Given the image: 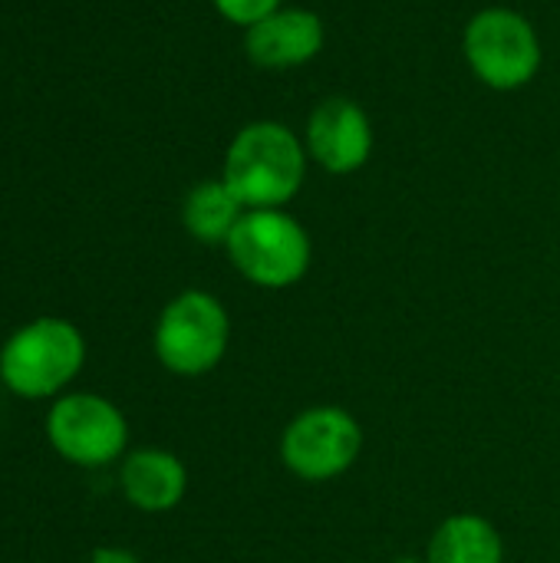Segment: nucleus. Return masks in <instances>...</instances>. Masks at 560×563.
Instances as JSON below:
<instances>
[{"label":"nucleus","mask_w":560,"mask_h":563,"mask_svg":"<svg viewBox=\"0 0 560 563\" xmlns=\"http://www.w3.org/2000/svg\"><path fill=\"white\" fill-rule=\"evenodd\" d=\"M231 346L228 307L201 287L175 294L152 330V350L162 369L182 379H198L218 369Z\"/></svg>","instance_id":"4"},{"label":"nucleus","mask_w":560,"mask_h":563,"mask_svg":"<svg viewBox=\"0 0 560 563\" xmlns=\"http://www.w3.org/2000/svg\"><path fill=\"white\" fill-rule=\"evenodd\" d=\"M119 492L142 515H168L188 495V468L168 449H132L119 462Z\"/></svg>","instance_id":"10"},{"label":"nucleus","mask_w":560,"mask_h":563,"mask_svg":"<svg viewBox=\"0 0 560 563\" xmlns=\"http://www.w3.org/2000/svg\"><path fill=\"white\" fill-rule=\"evenodd\" d=\"M426 563H505V538L479 511H459L436 525L426 541Z\"/></svg>","instance_id":"11"},{"label":"nucleus","mask_w":560,"mask_h":563,"mask_svg":"<svg viewBox=\"0 0 560 563\" xmlns=\"http://www.w3.org/2000/svg\"><path fill=\"white\" fill-rule=\"evenodd\" d=\"M244 205L234 198V191L218 178H205L198 181L185 201H182V224L185 231L198 241V244H211V247H224L231 231L238 228V221L244 218Z\"/></svg>","instance_id":"12"},{"label":"nucleus","mask_w":560,"mask_h":563,"mask_svg":"<svg viewBox=\"0 0 560 563\" xmlns=\"http://www.w3.org/2000/svg\"><path fill=\"white\" fill-rule=\"evenodd\" d=\"M43 429L50 449L76 468H109L129 452V419L99 393H63L50 402Z\"/></svg>","instance_id":"7"},{"label":"nucleus","mask_w":560,"mask_h":563,"mask_svg":"<svg viewBox=\"0 0 560 563\" xmlns=\"http://www.w3.org/2000/svg\"><path fill=\"white\" fill-rule=\"evenodd\" d=\"M462 56L482 86L495 92H518L541 73L545 46L521 10L495 3L469 16L462 30Z\"/></svg>","instance_id":"5"},{"label":"nucleus","mask_w":560,"mask_h":563,"mask_svg":"<svg viewBox=\"0 0 560 563\" xmlns=\"http://www.w3.org/2000/svg\"><path fill=\"white\" fill-rule=\"evenodd\" d=\"M89 563H139V558L125 548H96L89 554Z\"/></svg>","instance_id":"14"},{"label":"nucleus","mask_w":560,"mask_h":563,"mask_svg":"<svg viewBox=\"0 0 560 563\" xmlns=\"http://www.w3.org/2000/svg\"><path fill=\"white\" fill-rule=\"evenodd\" d=\"M363 455V426L353 412L333 402L300 409L277 439V459L287 475L304 485L343 478Z\"/></svg>","instance_id":"6"},{"label":"nucleus","mask_w":560,"mask_h":563,"mask_svg":"<svg viewBox=\"0 0 560 563\" xmlns=\"http://www.w3.org/2000/svg\"><path fill=\"white\" fill-rule=\"evenodd\" d=\"M224 254L241 280L257 290H290L314 264L310 231L287 208L244 211L231 231Z\"/></svg>","instance_id":"3"},{"label":"nucleus","mask_w":560,"mask_h":563,"mask_svg":"<svg viewBox=\"0 0 560 563\" xmlns=\"http://www.w3.org/2000/svg\"><path fill=\"white\" fill-rule=\"evenodd\" d=\"M307 148L281 119H254L234 132L221 162V181L248 211L287 208L307 181Z\"/></svg>","instance_id":"1"},{"label":"nucleus","mask_w":560,"mask_h":563,"mask_svg":"<svg viewBox=\"0 0 560 563\" xmlns=\"http://www.w3.org/2000/svg\"><path fill=\"white\" fill-rule=\"evenodd\" d=\"M327 26L310 7H277L264 20L244 30V53L257 69H300L320 56Z\"/></svg>","instance_id":"9"},{"label":"nucleus","mask_w":560,"mask_h":563,"mask_svg":"<svg viewBox=\"0 0 560 563\" xmlns=\"http://www.w3.org/2000/svg\"><path fill=\"white\" fill-rule=\"evenodd\" d=\"M86 366V336L66 317H36L0 346V386L30 402L59 399Z\"/></svg>","instance_id":"2"},{"label":"nucleus","mask_w":560,"mask_h":563,"mask_svg":"<svg viewBox=\"0 0 560 563\" xmlns=\"http://www.w3.org/2000/svg\"><path fill=\"white\" fill-rule=\"evenodd\" d=\"M373 119L347 96H330L317 102L304 125V148L310 165L327 175H356L373 158Z\"/></svg>","instance_id":"8"},{"label":"nucleus","mask_w":560,"mask_h":563,"mask_svg":"<svg viewBox=\"0 0 560 563\" xmlns=\"http://www.w3.org/2000/svg\"><path fill=\"white\" fill-rule=\"evenodd\" d=\"M211 7L218 10L221 20H228L231 26H254L257 20H264L267 13H274L277 7H284V0H211Z\"/></svg>","instance_id":"13"},{"label":"nucleus","mask_w":560,"mask_h":563,"mask_svg":"<svg viewBox=\"0 0 560 563\" xmlns=\"http://www.w3.org/2000/svg\"><path fill=\"white\" fill-rule=\"evenodd\" d=\"M393 563H426V558H396Z\"/></svg>","instance_id":"15"}]
</instances>
